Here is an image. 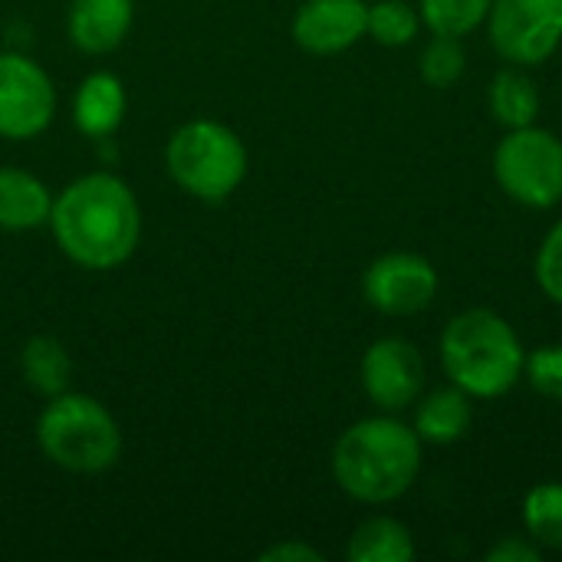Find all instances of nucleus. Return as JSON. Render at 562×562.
<instances>
[{"instance_id":"9b49d317","label":"nucleus","mask_w":562,"mask_h":562,"mask_svg":"<svg viewBox=\"0 0 562 562\" xmlns=\"http://www.w3.org/2000/svg\"><path fill=\"white\" fill-rule=\"evenodd\" d=\"M369 30L366 0H306L293 16V40L306 53L333 56L356 46Z\"/></svg>"},{"instance_id":"393cba45","label":"nucleus","mask_w":562,"mask_h":562,"mask_svg":"<svg viewBox=\"0 0 562 562\" xmlns=\"http://www.w3.org/2000/svg\"><path fill=\"white\" fill-rule=\"evenodd\" d=\"M491 562H540V543L530 537H504L494 550H487Z\"/></svg>"},{"instance_id":"f8f14e48","label":"nucleus","mask_w":562,"mask_h":562,"mask_svg":"<svg viewBox=\"0 0 562 562\" xmlns=\"http://www.w3.org/2000/svg\"><path fill=\"white\" fill-rule=\"evenodd\" d=\"M132 20V0H72L66 13V33L76 49L89 56H105L125 43Z\"/></svg>"},{"instance_id":"9d476101","label":"nucleus","mask_w":562,"mask_h":562,"mask_svg":"<svg viewBox=\"0 0 562 562\" xmlns=\"http://www.w3.org/2000/svg\"><path fill=\"white\" fill-rule=\"evenodd\" d=\"M362 389L389 415L405 412L425 389V359L408 339H379L362 356Z\"/></svg>"},{"instance_id":"20e7f679","label":"nucleus","mask_w":562,"mask_h":562,"mask_svg":"<svg viewBox=\"0 0 562 562\" xmlns=\"http://www.w3.org/2000/svg\"><path fill=\"white\" fill-rule=\"evenodd\" d=\"M36 448L69 474H102L122 458V428L115 415L92 395L63 392L46 398L36 418Z\"/></svg>"},{"instance_id":"423d86ee","label":"nucleus","mask_w":562,"mask_h":562,"mask_svg":"<svg viewBox=\"0 0 562 562\" xmlns=\"http://www.w3.org/2000/svg\"><path fill=\"white\" fill-rule=\"evenodd\" d=\"M494 175L517 204L553 207L562 201V142L537 125L510 128L494 151Z\"/></svg>"},{"instance_id":"6e6552de","label":"nucleus","mask_w":562,"mask_h":562,"mask_svg":"<svg viewBox=\"0 0 562 562\" xmlns=\"http://www.w3.org/2000/svg\"><path fill=\"white\" fill-rule=\"evenodd\" d=\"M56 86L49 72L23 53H0V138L26 142L49 128Z\"/></svg>"},{"instance_id":"7ed1b4c3","label":"nucleus","mask_w":562,"mask_h":562,"mask_svg":"<svg viewBox=\"0 0 562 562\" xmlns=\"http://www.w3.org/2000/svg\"><path fill=\"white\" fill-rule=\"evenodd\" d=\"M527 352L514 326L491 310L458 313L441 336V366L471 398H501L524 375Z\"/></svg>"},{"instance_id":"4be33fe9","label":"nucleus","mask_w":562,"mask_h":562,"mask_svg":"<svg viewBox=\"0 0 562 562\" xmlns=\"http://www.w3.org/2000/svg\"><path fill=\"white\" fill-rule=\"evenodd\" d=\"M464 46L458 36H438L425 46L422 53V79L431 89H451L461 76H464Z\"/></svg>"},{"instance_id":"a878e982","label":"nucleus","mask_w":562,"mask_h":562,"mask_svg":"<svg viewBox=\"0 0 562 562\" xmlns=\"http://www.w3.org/2000/svg\"><path fill=\"white\" fill-rule=\"evenodd\" d=\"M260 560L263 562H323V553H319L316 547H306V543L290 540V543H277V547L263 550V553H260Z\"/></svg>"},{"instance_id":"39448f33","label":"nucleus","mask_w":562,"mask_h":562,"mask_svg":"<svg viewBox=\"0 0 562 562\" xmlns=\"http://www.w3.org/2000/svg\"><path fill=\"white\" fill-rule=\"evenodd\" d=\"M165 165L171 181L204 201H227L247 178V145L244 138L217 119H191L178 125L165 145Z\"/></svg>"},{"instance_id":"412c9836","label":"nucleus","mask_w":562,"mask_h":562,"mask_svg":"<svg viewBox=\"0 0 562 562\" xmlns=\"http://www.w3.org/2000/svg\"><path fill=\"white\" fill-rule=\"evenodd\" d=\"M422 13H415L405 0H382L369 7V36L382 46H408L418 36Z\"/></svg>"},{"instance_id":"dca6fc26","label":"nucleus","mask_w":562,"mask_h":562,"mask_svg":"<svg viewBox=\"0 0 562 562\" xmlns=\"http://www.w3.org/2000/svg\"><path fill=\"white\" fill-rule=\"evenodd\" d=\"M471 395L461 392L458 385L454 389H438L431 392L422 405H418V415H415V431L422 441H431V445H454L468 435L471 428Z\"/></svg>"},{"instance_id":"2eb2a0df","label":"nucleus","mask_w":562,"mask_h":562,"mask_svg":"<svg viewBox=\"0 0 562 562\" xmlns=\"http://www.w3.org/2000/svg\"><path fill=\"white\" fill-rule=\"evenodd\" d=\"M20 375H23V382L36 395L56 398V395L69 392V382H72V356L53 336H30L23 342V349H20Z\"/></svg>"},{"instance_id":"0eeeda50","label":"nucleus","mask_w":562,"mask_h":562,"mask_svg":"<svg viewBox=\"0 0 562 562\" xmlns=\"http://www.w3.org/2000/svg\"><path fill=\"white\" fill-rule=\"evenodd\" d=\"M491 43L514 66H537L562 40V0H494Z\"/></svg>"},{"instance_id":"f3484780","label":"nucleus","mask_w":562,"mask_h":562,"mask_svg":"<svg viewBox=\"0 0 562 562\" xmlns=\"http://www.w3.org/2000/svg\"><path fill=\"white\" fill-rule=\"evenodd\" d=\"M346 557L352 562H408L415 560V540L405 524L392 517H372L356 527Z\"/></svg>"},{"instance_id":"b1692460","label":"nucleus","mask_w":562,"mask_h":562,"mask_svg":"<svg viewBox=\"0 0 562 562\" xmlns=\"http://www.w3.org/2000/svg\"><path fill=\"white\" fill-rule=\"evenodd\" d=\"M537 283L547 293V300L562 306V221L547 234L537 254Z\"/></svg>"},{"instance_id":"a211bd4d","label":"nucleus","mask_w":562,"mask_h":562,"mask_svg":"<svg viewBox=\"0 0 562 562\" xmlns=\"http://www.w3.org/2000/svg\"><path fill=\"white\" fill-rule=\"evenodd\" d=\"M491 112L501 125L507 128H527L537 122L540 112V89L537 82L520 69V66H507L494 76L491 82Z\"/></svg>"},{"instance_id":"1a4fd4ad","label":"nucleus","mask_w":562,"mask_h":562,"mask_svg":"<svg viewBox=\"0 0 562 562\" xmlns=\"http://www.w3.org/2000/svg\"><path fill=\"white\" fill-rule=\"evenodd\" d=\"M362 293L366 303L385 316H415L431 306L438 293V273L418 254H385L369 263Z\"/></svg>"},{"instance_id":"ddd939ff","label":"nucleus","mask_w":562,"mask_h":562,"mask_svg":"<svg viewBox=\"0 0 562 562\" xmlns=\"http://www.w3.org/2000/svg\"><path fill=\"white\" fill-rule=\"evenodd\" d=\"M128 92L115 72H89L72 95V122L89 138H109L125 122Z\"/></svg>"},{"instance_id":"f257e3e1","label":"nucleus","mask_w":562,"mask_h":562,"mask_svg":"<svg viewBox=\"0 0 562 562\" xmlns=\"http://www.w3.org/2000/svg\"><path fill=\"white\" fill-rule=\"evenodd\" d=\"M46 227L76 267L115 270L138 250L142 207L128 181L112 171H89L53 198Z\"/></svg>"},{"instance_id":"f03ea898","label":"nucleus","mask_w":562,"mask_h":562,"mask_svg":"<svg viewBox=\"0 0 562 562\" xmlns=\"http://www.w3.org/2000/svg\"><path fill=\"white\" fill-rule=\"evenodd\" d=\"M422 471V438L398 418L379 415L349 425L333 448V477L359 504L405 497Z\"/></svg>"},{"instance_id":"5701e85b","label":"nucleus","mask_w":562,"mask_h":562,"mask_svg":"<svg viewBox=\"0 0 562 562\" xmlns=\"http://www.w3.org/2000/svg\"><path fill=\"white\" fill-rule=\"evenodd\" d=\"M524 372L530 389L550 402H562V346H540L527 356Z\"/></svg>"},{"instance_id":"aec40b11","label":"nucleus","mask_w":562,"mask_h":562,"mask_svg":"<svg viewBox=\"0 0 562 562\" xmlns=\"http://www.w3.org/2000/svg\"><path fill=\"white\" fill-rule=\"evenodd\" d=\"M524 524L533 543L562 550V484H540L527 494Z\"/></svg>"},{"instance_id":"4468645a","label":"nucleus","mask_w":562,"mask_h":562,"mask_svg":"<svg viewBox=\"0 0 562 562\" xmlns=\"http://www.w3.org/2000/svg\"><path fill=\"white\" fill-rule=\"evenodd\" d=\"M53 191L26 168L0 165V231L26 234L49 224Z\"/></svg>"},{"instance_id":"6ab92c4d","label":"nucleus","mask_w":562,"mask_h":562,"mask_svg":"<svg viewBox=\"0 0 562 562\" xmlns=\"http://www.w3.org/2000/svg\"><path fill=\"white\" fill-rule=\"evenodd\" d=\"M491 7L494 0H422V23L438 36L461 40L487 20Z\"/></svg>"}]
</instances>
